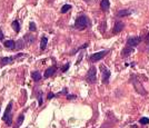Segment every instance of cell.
Masks as SVG:
<instances>
[{
    "label": "cell",
    "mask_w": 149,
    "mask_h": 128,
    "mask_svg": "<svg viewBox=\"0 0 149 128\" xmlns=\"http://www.w3.org/2000/svg\"><path fill=\"white\" fill-rule=\"evenodd\" d=\"M139 79H140V75L131 74V76H130V81L132 82V85H134V87H135L136 91L138 93V94L145 96V95L147 94V91H146V89L144 88V86H142V84L140 82Z\"/></svg>",
    "instance_id": "6da1fadb"
},
{
    "label": "cell",
    "mask_w": 149,
    "mask_h": 128,
    "mask_svg": "<svg viewBox=\"0 0 149 128\" xmlns=\"http://www.w3.org/2000/svg\"><path fill=\"white\" fill-rule=\"evenodd\" d=\"M89 26H90L89 18L87 17V16H85V15H80V16L77 17L73 27L77 28L78 30H84V29H86V28H88Z\"/></svg>",
    "instance_id": "7a4b0ae2"
},
{
    "label": "cell",
    "mask_w": 149,
    "mask_h": 128,
    "mask_svg": "<svg viewBox=\"0 0 149 128\" xmlns=\"http://www.w3.org/2000/svg\"><path fill=\"white\" fill-rule=\"evenodd\" d=\"M11 108H12V101H10L7 105V108L4 110V117H2V120H4L7 126H11L12 125V115H11Z\"/></svg>",
    "instance_id": "3957f363"
},
{
    "label": "cell",
    "mask_w": 149,
    "mask_h": 128,
    "mask_svg": "<svg viewBox=\"0 0 149 128\" xmlns=\"http://www.w3.org/2000/svg\"><path fill=\"white\" fill-rule=\"evenodd\" d=\"M86 80L89 84H95L97 81V69L95 66H91L86 75Z\"/></svg>",
    "instance_id": "277c9868"
},
{
    "label": "cell",
    "mask_w": 149,
    "mask_h": 128,
    "mask_svg": "<svg viewBox=\"0 0 149 128\" xmlns=\"http://www.w3.org/2000/svg\"><path fill=\"white\" fill-rule=\"evenodd\" d=\"M100 71L102 74V84H108L109 82V79H110V76H111V73L110 70L107 68L105 65H101L100 66Z\"/></svg>",
    "instance_id": "5b68a950"
},
{
    "label": "cell",
    "mask_w": 149,
    "mask_h": 128,
    "mask_svg": "<svg viewBox=\"0 0 149 128\" xmlns=\"http://www.w3.org/2000/svg\"><path fill=\"white\" fill-rule=\"evenodd\" d=\"M108 52H109V50H102V51H99V52H95L92 55H90L89 60L91 62H97L99 60H101Z\"/></svg>",
    "instance_id": "8992f818"
},
{
    "label": "cell",
    "mask_w": 149,
    "mask_h": 128,
    "mask_svg": "<svg viewBox=\"0 0 149 128\" xmlns=\"http://www.w3.org/2000/svg\"><path fill=\"white\" fill-rule=\"evenodd\" d=\"M141 40H142V38H141L140 36L138 37V36H136V37H129V38L127 39V43H126V46H128V47H137L139 43H141Z\"/></svg>",
    "instance_id": "52a82bcc"
},
{
    "label": "cell",
    "mask_w": 149,
    "mask_h": 128,
    "mask_svg": "<svg viewBox=\"0 0 149 128\" xmlns=\"http://www.w3.org/2000/svg\"><path fill=\"white\" fill-rule=\"evenodd\" d=\"M22 56H25V54H18L17 56H13V57H4V58L0 59V65L11 64V62H13V61L16 60V58H18V57H22Z\"/></svg>",
    "instance_id": "ba28073f"
},
{
    "label": "cell",
    "mask_w": 149,
    "mask_h": 128,
    "mask_svg": "<svg viewBox=\"0 0 149 128\" xmlns=\"http://www.w3.org/2000/svg\"><path fill=\"white\" fill-rule=\"evenodd\" d=\"M125 28V23L122 21H116L115 22V26H114V29H112V34L114 35H117L121 32Z\"/></svg>",
    "instance_id": "9c48e42d"
},
{
    "label": "cell",
    "mask_w": 149,
    "mask_h": 128,
    "mask_svg": "<svg viewBox=\"0 0 149 128\" xmlns=\"http://www.w3.org/2000/svg\"><path fill=\"white\" fill-rule=\"evenodd\" d=\"M132 51H134V48L126 46V47H125L124 49L121 50V56H122V58H125V59H126V58H128Z\"/></svg>",
    "instance_id": "30bf717a"
},
{
    "label": "cell",
    "mask_w": 149,
    "mask_h": 128,
    "mask_svg": "<svg viewBox=\"0 0 149 128\" xmlns=\"http://www.w3.org/2000/svg\"><path fill=\"white\" fill-rule=\"evenodd\" d=\"M131 15V10L129 9H122V10H119L117 12V17L122 18V17H127V16H130Z\"/></svg>",
    "instance_id": "8fae6325"
},
{
    "label": "cell",
    "mask_w": 149,
    "mask_h": 128,
    "mask_svg": "<svg viewBox=\"0 0 149 128\" xmlns=\"http://www.w3.org/2000/svg\"><path fill=\"white\" fill-rule=\"evenodd\" d=\"M56 67H49V68L45 71V75H43V77L45 78H49V77H51L52 75H55V73H56Z\"/></svg>",
    "instance_id": "7c38bea8"
},
{
    "label": "cell",
    "mask_w": 149,
    "mask_h": 128,
    "mask_svg": "<svg viewBox=\"0 0 149 128\" xmlns=\"http://www.w3.org/2000/svg\"><path fill=\"white\" fill-rule=\"evenodd\" d=\"M109 7H110L109 0H101V1H100V8H101V10H103V11H108Z\"/></svg>",
    "instance_id": "4fadbf2b"
},
{
    "label": "cell",
    "mask_w": 149,
    "mask_h": 128,
    "mask_svg": "<svg viewBox=\"0 0 149 128\" xmlns=\"http://www.w3.org/2000/svg\"><path fill=\"white\" fill-rule=\"evenodd\" d=\"M4 47L8 48V49H15L16 48V43L13 41V40H6L4 43Z\"/></svg>",
    "instance_id": "5bb4252c"
},
{
    "label": "cell",
    "mask_w": 149,
    "mask_h": 128,
    "mask_svg": "<svg viewBox=\"0 0 149 128\" xmlns=\"http://www.w3.org/2000/svg\"><path fill=\"white\" fill-rule=\"evenodd\" d=\"M47 43H48V38L46 36H42V38H41V41H40V49L41 50H45L46 47H47Z\"/></svg>",
    "instance_id": "9a60e30c"
},
{
    "label": "cell",
    "mask_w": 149,
    "mask_h": 128,
    "mask_svg": "<svg viewBox=\"0 0 149 128\" xmlns=\"http://www.w3.org/2000/svg\"><path fill=\"white\" fill-rule=\"evenodd\" d=\"M31 78H32L34 81H40L41 78H42V76H41V74L39 73V71H34V73L31 74Z\"/></svg>",
    "instance_id": "2e32d148"
},
{
    "label": "cell",
    "mask_w": 149,
    "mask_h": 128,
    "mask_svg": "<svg viewBox=\"0 0 149 128\" xmlns=\"http://www.w3.org/2000/svg\"><path fill=\"white\" fill-rule=\"evenodd\" d=\"M11 27L13 28V30H15L16 32H19V31H20V25H19V21H17V20L12 21V23H11Z\"/></svg>",
    "instance_id": "e0dca14e"
},
{
    "label": "cell",
    "mask_w": 149,
    "mask_h": 128,
    "mask_svg": "<svg viewBox=\"0 0 149 128\" xmlns=\"http://www.w3.org/2000/svg\"><path fill=\"white\" fill-rule=\"evenodd\" d=\"M70 9H71V6H70V4H64V6L61 7V10H60V11H61V13H66V12H68Z\"/></svg>",
    "instance_id": "ac0fdd59"
},
{
    "label": "cell",
    "mask_w": 149,
    "mask_h": 128,
    "mask_svg": "<svg viewBox=\"0 0 149 128\" xmlns=\"http://www.w3.org/2000/svg\"><path fill=\"white\" fill-rule=\"evenodd\" d=\"M23 119H25V115H20L17 119V124H16V128H19V126L23 123Z\"/></svg>",
    "instance_id": "d6986e66"
},
{
    "label": "cell",
    "mask_w": 149,
    "mask_h": 128,
    "mask_svg": "<svg viewBox=\"0 0 149 128\" xmlns=\"http://www.w3.org/2000/svg\"><path fill=\"white\" fill-rule=\"evenodd\" d=\"M139 123H140L141 125H148L149 124V118H147V117H141L140 119H139Z\"/></svg>",
    "instance_id": "ffe728a7"
},
{
    "label": "cell",
    "mask_w": 149,
    "mask_h": 128,
    "mask_svg": "<svg viewBox=\"0 0 149 128\" xmlns=\"http://www.w3.org/2000/svg\"><path fill=\"white\" fill-rule=\"evenodd\" d=\"M29 30H30V31H36V30H37L36 23H34V21H31V22H30V25H29Z\"/></svg>",
    "instance_id": "44dd1931"
},
{
    "label": "cell",
    "mask_w": 149,
    "mask_h": 128,
    "mask_svg": "<svg viewBox=\"0 0 149 128\" xmlns=\"http://www.w3.org/2000/svg\"><path fill=\"white\" fill-rule=\"evenodd\" d=\"M87 47H88V43H86L85 45H82V46H81V47H79V48H78V49H77V50L73 51V52H71V54H76L77 51H79V50H84V49H85V48H87Z\"/></svg>",
    "instance_id": "7402d4cb"
},
{
    "label": "cell",
    "mask_w": 149,
    "mask_h": 128,
    "mask_svg": "<svg viewBox=\"0 0 149 128\" xmlns=\"http://www.w3.org/2000/svg\"><path fill=\"white\" fill-rule=\"evenodd\" d=\"M69 67H70V62H67V64H66L64 67H62L61 71H62V73H66V71H67V70L69 69Z\"/></svg>",
    "instance_id": "603a6c76"
},
{
    "label": "cell",
    "mask_w": 149,
    "mask_h": 128,
    "mask_svg": "<svg viewBox=\"0 0 149 128\" xmlns=\"http://www.w3.org/2000/svg\"><path fill=\"white\" fill-rule=\"evenodd\" d=\"M42 94L41 93H39V97H38V104H39V106H41L42 105Z\"/></svg>",
    "instance_id": "cb8c5ba5"
},
{
    "label": "cell",
    "mask_w": 149,
    "mask_h": 128,
    "mask_svg": "<svg viewBox=\"0 0 149 128\" xmlns=\"http://www.w3.org/2000/svg\"><path fill=\"white\" fill-rule=\"evenodd\" d=\"M106 21H103L102 22V26H100V31H101V32H105V31H106Z\"/></svg>",
    "instance_id": "d4e9b609"
},
{
    "label": "cell",
    "mask_w": 149,
    "mask_h": 128,
    "mask_svg": "<svg viewBox=\"0 0 149 128\" xmlns=\"http://www.w3.org/2000/svg\"><path fill=\"white\" fill-rule=\"evenodd\" d=\"M84 55H85V52L82 51V52H81L80 55H79V58H78V60H77L76 65H78V64H79V62H80V61H81V59H82V57H84Z\"/></svg>",
    "instance_id": "484cf974"
},
{
    "label": "cell",
    "mask_w": 149,
    "mask_h": 128,
    "mask_svg": "<svg viewBox=\"0 0 149 128\" xmlns=\"http://www.w3.org/2000/svg\"><path fill=\"white\" fill-rule=\"evenodd\" d=\"M77 96L76 95H67V99L68 100H73V99H76Z\"/></svg>",
    "instance_id": "4316f807"
},
{
    "label": "cell",
    "mask_w": 149,
    "mask_h": 128,
    "mask_svg": "<svg viewBox=\"0 0 149 128\" xmlns=\"http://www.w3.org/2000/svg\"><path fill=\"white\" fill-rule=\"evenodd\" d=\"M53 97H56V95H55V94H52V93L48 94V96H47V98H48V99H52Z\"/></svg>",
    "instance_id": "83f0119b"
},
{
    "label": "cell",
    "mask_w": 149,
    "mask_h": 128,
    "mask_svg": "<svg viewBox=\"0 0 149 128\" xmlns=\"http://www.w3.org/2000/svg\"><path fill=\"white\" fill-rule=\"evenodd\" d=\"M61 93H62V94L68 95V89H67V88H64V89H62V91H61Z\"/></svg>",
    "instance_id": "f1b7e54d"
},
{
    "label": "cell",
    "mask_w": 149,
    "mask_h": 128,
    "mask_svg": "<svg viewBox=\"0 0 149 128\" xmlns=\"http://www.w3.org/2000/svg\"><path fill=\"white\" fill-rule=\"evenodd\" d=\"M1 40H4V34H2V31L0 30V41Z\"/></svg>",
    "instance_id": "f546056e"
},
{
    "label": "cell",
    "mask_w": 149,
    "mask_h": 128,
    "mask_svg": "<svg viewBox=\"0 0 149 128\" xmlns=\"http://www.w3.org/2000/svg\"><path fill=\"white\" fill-rule=\"evenodd\" d=\"M146 41H147V43H149V32H148V35L146 36Z\"/></svg>",
    "instance_id": "4dcf8cb0"
}]
</instances>
